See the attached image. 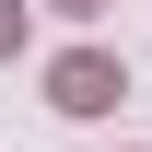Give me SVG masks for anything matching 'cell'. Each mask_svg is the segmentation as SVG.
<instances>
[{
    "instance_id": "cell-2",
    "label": "cell",
    "mask_w": 152,
    "mask_h": 152,
    "mask_svg": "<svg viewBox=\"0 0 152 152\" xmlns=\"http://www.w3.org/2000/svg\"><path fill=\"white\" fill-rule=\"evenodd\" d=\"M12 35H23V0H0V47H12Z\"/></svg>"
},
{
    "instance_id": "cell-1",
    "label": "cell",
    "mask_w": 152,
    "mask_h": 152,
    "mask_svg": "<svg viewBox=\"0 0 152 152\" xmlns=\"http://www.w3.org/2000/svg\"><path fill=\"white\" fill-rule=\"evenodd\" d=\"M117 94H129V70H117L105 47H70V58L47 70V105H58V117H105Z\"/></svg>"
},
{
    "instance_id": "cell-3",
    "label": "cell",
    "mask_w": 152,
    "mask_h": 152,
    "mask_svg": "<svg viewBox=\"0 0 152 152\" xmlns=\"http://www.w3.org/2000/svg\"><path fill=\"white\" fill-rule=\"evenodd\" d=\"M58 12H70V23H82V12H105V0H58Z\"/></svg>"
}]
</instances>
